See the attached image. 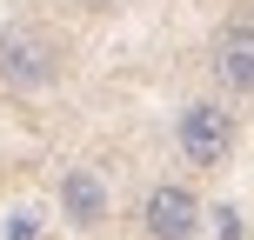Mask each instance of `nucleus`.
<instances>
[{
	"label": "nucleus",
	"mask_w": 254,
	"mask_h": 240,
	"mask_svg": "<svg viewBox=\"0 0 254 240\" xmlns=\"http://www.w3.org/2000/svg\"><path fill=\"white\" fill-rule=\"evenodd\" d=\"M61 80V40L40 27H7L0 34V87L7 94H40Z\"/></svg>",
	"instance_id": "nucleus-1"
},
{
	"label": "nucleus",
	"mask_w": 254,
	"mask_h": 240,
	"mask_svg": "<svg viewBox=\"0 0 254 240\" xmlns=\"http://www.w3.org/2000/svg\"><path fill=\"white\" fill-rule=\"evenodd\" d=\"M174 147H181V160L188 167H228V153H234V114L221 100H188L181 107V120H174Z\"/></svg>",
	"instance_id": "nucleus-2"
},
{
	"label": "nucleus",
	"mask_w": 254,
	"mask_h": 240,
	"mask_svg": "<svg viewBox=\"0 0 254 240\" xmlns=\"http://www.w3.org/2000/svg\"><path fill=\"white\" fill-rule=\"evenodd\" d=\"M140 234L147 240H194L201 234V200L181 180H154L140 193Z\"/></svg>",
	"instance_id": "nucleus-3"
},
{
	"label": "nucleus",
	"mask_w": 254,
	"mask_h": 240,
	"mask_svg": "<svg viewBox=\"0 0 254 240\" xmlns=\"http://www.w3.org/2000/svg\"><path fill=\"white\" fill-rule=\"evenodd\" d=\"M107 214H114L107 180L94 174V167H67V174H61V220H67L74 234H101Z\"/></svg>",
	"instance_id": "nucleus-4"
},
{
	"label": "nucleus",
	"mask_w": 254,
	"mask_h": 240,
	"mask_svg": "<svg viewBox=\"0 0 254 240\" xmlns=\"http://www.w3.org/2000/svg\"><path fill=\"white\" fill-rule=\"evenodd\" d=\"M214 80L228 94H254V13H241L214 34Z\"/></svg>",
	"instance_id": "nucleus-5"
},
{
	"label": "nucleus",
	"mask_w": 254,
	"mask_h": 240,
	"mask_svg": "<svg viewBox=\"0 0 254 240\" xmlns=\"http://www.w3.org/2000/svg\"><path fill=\"white\" fill-rule=\"evenodd\" d=\"M7 240H40V207H13L7 214Z\"/></svg>",
	"instance_id": "nucleus-6"
},
{
	"label": "nucleus",
	"mask_w": 254,
	"mask_h": 240,
	"mask_svg": "<svg viewBox=\"0 0 254 240\" xmlns=\"http://www.w3.org/2000/svg\"><path fill=\"white\" fill-rule=\"evenodd\" d=\"M80 7H94V13H107V7H121V0H80Z\"/></svg>",
	"instance_id": "nucleus-7"
}]
</instances>
